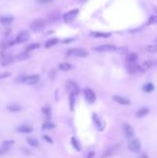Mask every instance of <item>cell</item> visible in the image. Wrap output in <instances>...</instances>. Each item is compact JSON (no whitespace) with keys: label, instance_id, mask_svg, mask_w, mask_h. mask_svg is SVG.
Masks as SVG:
<instances>
[{"label":"cell","instance_id":"1","mask_svg":"<svg viewBox=\"0 0 157 158\" xmlns=\"http://www.w3.org/2000/svg\"><path fill=\"white\" fill-rule=\"evenodd\" d=\"M45 26V21L44 19H42V18H38L36 21H33L31 23V25H30V29L32 31H40L42 30Z\"/></svg>","mask_w":157,"mask_h":158},{"label":"cell","instance_id":"2","mask_svg":"<svg viewBox=\"0 0 157 158\" xmlns=\"http://www.w3.org/2000/svg\"><path fill=\"white\" fill-rule=\"evenodd\" d=\"M68 55H72V56H76V57H87L88 53L83 48H71L68 51Z\"/></svg>","mask_w":157,"mask_h":158},{"label":"cell","instance_id":"3","mask_svg":"<svg viewBox=\"0 0 157 158\" xmlns=\"http://www.w3.org/2000/svg\"><path fill=\"white\" fill-rule=\"evenodd\" d=\"M128 149L132 153H138V152H140V149H141V142H140V140H138V139L131 140L129 142V144H128Z\"/></svg>","mask_w":157,"mask_h":158},{"label":"cell","instance_id":"4","mask_svg":"<svg viewBox=\"0 0 157 158\" xmlns=\"http://www.w3.org/2000/svg\"><path fill=\"white\" fill-rule=\"evenodd\" d=\"M116 46H114L112 44H104V45H100V46H96L94 48V51L100 53H106V52H114Z\"/></svg>","mask_w":157,"mask_h":158},{"label":"cell","instance_id":"5","mask_svg":"<svg viewBox=\"0 0 157 158\" xmlns=\"http://www.w3.org/2000/svg\"><path fill=\"white\" fill-rule=\"evenodd\" d=\"M29 39V32L27 30H22L15 39V43H25Z\"/></svg>","mask_w":157,"mask_h":158},{"label":"cell","instance_id":"6","mask_svg":"<svg viewBox=\"0 0 157 158\" xmlns=\"http://www.w3.org/2000/svg\"><path fill=\"white\" fill-rule=\"evenodd\" d=\"M84 96H85L86 101L90 102V103H94L96 101V95L90 88H85L84 89Z\"/></svg>","mask_w":157,"mask_h":158},{"label":"cell","instance_id":"7","mask_svg":"<svg viewBox=\"0 0 157 158\" xmlns=\"http://www.w3.org/2000/svg\"><path fill=\"white\" fill-rule=\"evenodd\" d=\"M123 130H124V135H125L126 138H128V139H131L132 137L135 136V130H134V128L130 126L129 124H124L123 125Z\"/></svg>","mask_w":157,"mask_h":158},{"label":"cell","instance_id":"8","mask_svg":"<svg viewBox=\"0 0 157 158\" xmlns=\"http://www.w3.org/2000/svg\"><path fill=\"white\" fill-rule=\"evenodd\" d=\"M39 81H40V75L33 74V75H29V76H25L24 83L28 84V85H36Z\"/></svg>","mask_w":157,"mask_h":158},{"label":"cell","instance_id":"9","mask_svg":"<svg viewBox=\"0 0 157 158\" xmlns=\"http://www.w3.org/2000/svg\"><path fill=\"white\" fill-rule=\"evenodd\" d=\"M14 62V57L12 55H5V54H2V56L0 58V64L2 66H8L10 64H12Z\"/></svg>","mask_w":157,"mask_h":158},{"label":"cell","instance_id":"10","mask_svg":"<svg viewBox=\"0 0 157 158\" xmlns=\"http://www.w3.org/2000/svg\"><path fill=\"white\" fill-rule=\"evenodd\" d=\"M77 13H79V10L77 9L71 10V11H69V12H67V13L63 15V19H65L66 22H70V21H72V19L75 18Z\"/></svg>","mask_w":157,"mask_h":158},{"label":"cell","instance_id":"11","mask_svg":"<svg viewBox=\"0 0 157 158\" xmlns=\"http://www.w3.org/2000/svg\"><path fill=\"white\" fill-rule=\"evenodd\" d=\"M113 100L120 103V104H123V105H129L130 104V100L127 99L125 97H121V96H113Z\"/></svg>","mask_w":157,"mask_h":158},{"label":"cell","instance_id":"12","mask_svg":"<svg viewBox=\"0 0 157 158\" xmlns=\"http://www.w3.org/2000/svg\"><path fill=\"white\" fill-rule=\"evenodd\" d=\"M127 70H128L130 74H135L138 71H140V66L136 65V62H130L127 66Z\"/></svg>","mask_w":157,"mask_h":158},{"label":"cell","instance_id":"13","mask_svg":"<svg viewBox=\"0 0 157 158\" xmlns=\"http://www.w3.org/2000/svg\"><path fill=\"white\" fill-rule=\"evenodd\" d=\"M16 130L21 133H30L32 131V128L30 126H27V125H21L16 128Z\"/></svg>","mask_w":157,"mask_h":158},{"label":"cell","instance_id":"14","mask_svg":"<svg viewBox=\"0 0 157 158\" xmlns=\"http://www.w3.org/2000/svg\"><path fill=\"white\" fill-rule=\"evenodd\" d=\"M90 35L95 38H109V37H111L110 32H100V31H93Z\"/></svg>","mask_w":157,"mask_h":158},{"label":"cell","instance_id":"15","mask_svg":"<svg viewBox=\"0 0 157 158\" xmlns=\"http://www.w3.org/2000/svg\"><path fill=\"white\" fill-rule=\"evenodd\" d=\"M152 66H153V62H151V60H145V62H142V65L140 66V71L145 72V71L150 70V68Z\"/></svg>","mask_w":157,"mask_h":158},{"label":"cell","instance_id":"16","mask_svg":"<svg viewBox=\"0 0 157 158\" xmlns=\"http://www.w3.org/2000/svg\"><path fill=\"white\" fill-rule=\"evenodd\" d=\"M138 59V55L136 53H128L126 56V62L130 64V62H136Z\"/></svg>","mask_w":157,"mask_h":158},{"label":"cell","instance_id":"17","mask_svg":"<svg viewBox=\"0 0 157 158\" xmlns=\"http://www.w3.org/2000/svg\"><path fill=\"white\" fill-rule=\"evenodd\" d=\"M14 21L13 16H1L0 17V23L2 25H10Z\"/></svg>","mask_w":157,"mask_h":158},{"label":"cell","instance_id":"18","mask_svg":"<svg viewBox=\"0 0 157 158\" xmlns=\"http://www.w3.org/2000/svg\"><path fill=\"white\" fill-rule=\"evenodd\" d=\"M93 119H94L95 125L97 126V128L99 127V129H100V130H102V129H103V123H101V121H100V118H99V116L96 114V113H94V114H93Z\"/></svg>","mask_w":157,"mask_h":158},{"label":"cell","instance_id":"19","mask_svg":"<svg viewBox=\"0 0 157 158\" xmlns=\"http://www.w3.org/2000/svg\"><path fill=\"white\" fill-rule=\"evenodd\" d=\"M28 57H29V53H28V51H24V52L18 53L15 58H16L17 60H19V62H22V60L27 59Z\"/></svg>","mask_w":157,"mask_h":158},{"label":"cell","instance_id":"20","mask_svg":"<svg viewBox=\"0 0 157 158\" xmlns=\"http://www.w3.org/2000/svg\"><path fill=\"white\" fill-rule=\"evenodd\" d=\"M57 43H58V39H57V38H52V39L47 40V41L45 42L44 46L46 48H52V46H54V45H56Z\"/></svg>","mask_w":157,"mask_h":158},{"label":"cell","instance_id":"21","mask_svg":"<svg viewBox=\"0 0 157 158\" xmlns=\"http://www.w3.org/2000/svg\"><path fill=\"white\" fill-rule=\"evenodd\" d=\"M8 111H10V112H19V111H22V106L19 104H15V103H13V104H9L8 105Z\"/></svg>","mask_w":157,"mask_h":158},{"label":"cell","instance_id":"22","mask_svg":"<svg viewBox=\"0 0 157 158\" xmlns=\"http://www.w3.org/2000/svg\"><path fill=\"white\" fill-rule=\"evenodd\" d=\"M75 92H72L69 96V105H70V110H73L74 108V102H75Z\"/></svg>","mask_w":157,"mask_h":158},{"label":"cell","instance_id":"23","mask_svg":"<svg viewBox=\"0 0 157 158\" xmlns=\"http://www.w3.org/2000/svg\"><path fill=\"white\" fill-rule=\"evenodd\" d=\"M59 69L61 71H70L72 70V65L69 62H63L59 65Z\"/></svg>","mask_w":157,"mask_h":158},{"label":"cell","instance_id":"24","mask_svg":"<svg viewBox=\"0 0 157 158\" xmlns=\"http://www.w3.org/2000/svg\"><path fill=\"white\" fill-rule=\"evenodd\" d=\"M148 114V108H143V109H140L138 112H137V117H139V118H141V117H144L145 115Z\"/></svg>","mask_w":157,"mask_h":158},{"label":"cell","instance_id":"25","mask_svg":"<svg viewBox=\"0 0 157 158\" xmlns=\"http://www.w3.org/2000/svg\"><path fill=\"white\" fill-rule=\"evenodd\" d=\"M71 144H72V146L74 147V149H76V151H81L82 149V146H81V144L77 142V140H76L75 138H71Z\"/></svg>","mask_w":157,"mask_h":158},{"label":"cell","instance_id":"26","mask_svg":"<svg viewBox=\"0 0 157 158\" xmlns=\"http://www.w3.org/2000/svg\"><path fill=\"white\" fill-rule=\"evenodd\" d=\"M143 92H151L154 90V85H153L152 83H146V84H144L143 85Z\"/></svg>","mask_w":157,"mask_h":158},{"label":"cell","instance_id":"27","mask_svg":"<svg viewBox=\"0 0 157 158\" xmlns=\"http://www.w3.org/2000/svg\"><path fill=\"white\" fill-rule=\"evenodd\" d=\"M27 143L29 145H31L33 147H38L39 146V142L35 138H27Z\"/></svg>","mask_w":157,"mask_h":158},{"label":"cell","instance_id":"28","mask_svg":"<svg viewBox=\"0 0 157 158\" xmlns=\"http://www.w3.org/2000/svg\"><path fill=\"white\" fill-rule=\"evenodd\" d=\"M145 51L148 53H156L157 52V44H150L145 48Z\"/></svg>","mask_w":157,"mask_h":158},{"label":"cell","instance_id":"29","mask_svg":"<svg viewBox=\"0 0 157 158\" xmlns=\"http://www.w3.org/2000/svg\"><path fill=\"white\" fill-rule=\"evenodd\" d=\"M53 128H55V125L53 123H49V122H46V123L43 124V126H42V129L43 130H49V129H53Z\"/></svg>","mask_w":157,"mask_h":158},{"label":"cell","instance_id":"30","mask_svg":"<svg viewBox=\"0 0 157 158\" xmlns=\"http://www.w3.org/2000/svg\"><path fill=\"white\" fill-rule=\"evenodd\" d=\"M114 52H116L117 54H125V53L128 52V48H126V46H121V48H115V51H114Z\"/></svg>","mask_w":157,"mask_h":158},{"label":"cell","instance_id":"31","mask_svg":"<svg viewBox=\"0 0 157 158\" xmlns=\"http://www.w3.org/2000/svg\"><path fill=\"white\" fill-rule=\"evenodd\" d=\"M40 48V44L39 43H32V44H29L27 48H26V51H32V50H36V48Z\"/></svg>","mask_w":157,"mask_h":158},{"label":"cell","instance_id":"32","mask_svg":"<svg viewBox=\"0 0 157 158\" xmlns=\"http://www.w3.org/2000/svg\"><path fill=\"white\" fill-rule=\"evenodd\" d=\"M42 112L46 115V117H49V116H51V109H49V106H44V108L42 109Z\"/></svg>","mask_w":157,"mask_h":158},{"label":"cell","instance_id":"33","mask_svg":"<svg viewBox=\"0 0 157 158\" xmlns=\"http://www.w3.org/2000/svg\"><path fill=\"white\" fill-rule=\"evenodd\" d=\"M148 24H157V16L155 15H152L151 17L148 18Z\"/></svg>","mask_w":157,"mask_h":158},{"label":"cell","instance_id":"34","mask_svg":"<svg viewBox=\"0 0 157 158\" xmlns=\"http://www.w3.org/2000/svg\"><path fill=\"white\" fill-rule=\"evenodd\" d=\"M38 3H41V5H49V3H52L53 0H37Z\"/></svg>","mask_w":157,"mask_h":158},{"label":"cell","instance_id":"35","mask_svg":"<svg viewBox=\"0 0 157 158\" xmlns=\"http://www.w3.org/2000/svg\"><path fill=\"white\" fill-rule=\"evenodd\" d=\"M10 75H11L10 72H3V73H0V80L5 79V78H9Z\"/></svg>","mask_w":157,"mask_h":158},{"label":"cell","instance_id":"36","mask_svg":"<svg viewBox=\"0 0 157 158\" xmlns=\"http://www.w3.org/2000/svg\"><path fill=\"white\" fill-rule=\"evenodd\" d=\"M14 141H5L3 142V146L5 147V149H7V146H10V145H13Z\"/></svg>","mask_w":157,"mask_h":158},{"label":"cell","instance_id":"37","mask_svg":"<svg viewBox=\"0 0 157 158\" xmlns=\"http://www.w3.org/2000/svg\"><path fill=\"white\" fill-rule=\"evenodd\" d=\"M43 139H44L45 141H47L49 143H51V144L53 143V140H52V139H51V138H49V136H46V135H45V136H43Z\"/></svg>","mask_w":157,"mask_h":158},{"label":"cell","instance_id":"38","mask_svg":"<svg viewBox=\"0 0 157 158\" xmlns=\"http://www.w3.org/2000/svg\"><path fill=\"white\" fill-rule=\"evenodd\" d=\"M94 156H95V152H90V153L88 154L87 158H94Z\"/></svg>","mask_w":157,"mask_h":158},{"label":"cell","instance_id":"39","mask_svg":"<svg viewBox=\"0 0 157 158\" xmlns=\"http://www.w3.org/2000/svg\"><path fill=\"white\" fill-rule=\"evenodd\" d=\"M141 158H148V156H146V155H145V154H143V155H142V156H141Z\"/></svg>","mask_w":157,"mask_h":158},{"label":"cell","instance_id":"40","mask_svg":"<svg viewBox=\"0 0 157 158\" xmlns=\"http://www.w3.org/2000/svg\"><path fill=\"white\" fill-rule=\"evenodd\" d=\"M5 153V151H1V149H0V155H1V154H3Z\"/></svg>","mask_w":157,"mask_h":158}]
</instances>
